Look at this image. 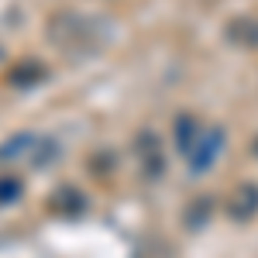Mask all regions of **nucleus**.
<instances>
[{
  "mask_svg": "<svg viewBox=\"0 0 258 258\" xmlns=\"http://www.w3.org/2000/svg\"><path fill=\"white\" fill-rule=\"evenodd\" d=\"M48 35H52L55 45L69 48V52H83V48H90V41H86V35H90L86 21L69 18V14H62L59 21H52V31H48Z\"/></svg>",
  "mask_w": 258,
  "mask_h": 258,
  "instance_id": "obj_1",
  "label": "nucleus"
},
{
  "mask_svg": "<svg viewBox=\"0 0 258 258\" xmlns=\"http://www.w3.org/2000/svg\"><path fill=\"white\" fill-rule=\"evenodd\" d=\"M224 210H227V217H234V220H251L258 214V186L255 182H244L238 189H231L227 200H224Z\"/></svg>",
  "mask_w": 258,
  "mask_h": 258,
  "instance_id": "obj_2",
  "label": "nucleus"
},
{
  "mask_svg": "<svg viewBox=\"0 0 258 258\" xmlns=\"http://www.w3.org/2000/svg\"><path fill=\"white\" fill-rule=\"evenodd\" d=\"M41 76H45V66H41V62H21V66H14V69L7 73V80L14 83V86H31V83H38Z\"/></svg>",
  "mask_w": 258,
  "mask_h": 258,
  "instance_id": "obj_3",
  "label": "nucleus"
},
{
  "mask_svg": "<svg viewBox=\"0 0 258 258\" xmlns=\"http://www.w3.org/2000/svg\"><path fill=\"white\" fill-rule=\"evenodd\" d=\"M52 210H59V214H80V210H83V193H76L73 186L55 189V197H52Z\"/></svg>",
  "mask_w": 258,
  "mask_h": 258,
  "instance_id": "obj_4",
  "label": "nucleus"
},
{
  "mask_svg": "<svg viewBox=\"0 0 258 258\" xmlns=\"http://www.w3.org/2000/svg\"><path fill=\"white\" fill-rule=\"evenodd\" d=\"M210 210H214V200H210V197L193 200V203L186 207V227H203L207 217H210Z\"/></svg>",
  "mask_w": 258,
  "mask_h": 258,
  "instance_id": "obj_5",
  "label": "nucleus"
},
{
  "mask_svg": "<svg viewBox=\"0 0 258 258\" xmlns=\"http://www.w3.org/2000/svg\"><path fill=\"white\" fill-rule=\"evenodd\" d=\"M220 145V135L214 131V135H207V138L200 141V148L193 152V169H207L210 165V159H214V152H217Z\"/></svg>",
  "mask_w": 258,
  "mask_h": 258,
  "instance_id": "obj_6",
  "label": "nucleus"
},
{
  "mask_svg": "<svg viewBox=\"0 0 258 258\" xmlns=\"http://www.w3.org/2000/svg\"><path fill=\"white\" fill-rule=\"evenodd\" d=\"M227 35L241 45H258V21H234Z\"/></svg>",
  "mask_w": 258,
  "mask_h": 258,
  "instance_id": "obj_7",
  "label": "nucleus"
},
{
  "mask_svg": "<svg viewBox=\"0 0 258 258\" xmlns=\"http://www.w3.org/2000/svg\"><path fill=\"white\" fill-rule=\"evenodd\" d=\"M138 258H172V248H169L165 241L152 238V244H145V248H141V255H138Z\"/></svg>",
  "mask_w": 258,
  "mask_h": 258,
  "instance_id": "obj_8",
  "label": "nucleus"
},
{
  "mask_svg": "<svg viewBox=\"0 0 258 258\" xmlns=\"http://www.w3.org/2000/svg\"><path fill=\"white\" fill-rule=\"evenodd\" d=\"M21 193V182L14 176H7V179H0V203H11V200H18Z\"/></svg>",
  "mask_w": 258,
  "mask_h": 258,
  "instance_id": "obj_9",
  "label": "nucleus"
},
{
  "mask_svg": "<svg viewBox=\"0 0 258 258\" xmlns=\"http://www.w3.org/2000/svg\"><path fill=\"white\" fill-rule=\"evenodd\" d=\"M189 124H193V120H189V117H179V124H176V135H179V148H189V141H193V138H189Z\"/></svg>",
  "mask_w": 258,
  "mask_h": 258,
  "instance_id": "obj_10",
  "label": "nucleus"
},
{
  "mask_svg": "<svg viewBox=\"0 0 258 258\" xmlns=\"http://www.w3.org/2000/svg\"><path fill=\"white\" fill-rule=\"evenodd\" d=\"M251 148H255V155H258V141H255V145H251Z\"/></svg>",
  "mask_w": 258,
  "mask_h": 258,
  "instance_id": "obj_11",
  "label": "nucleus"
}]
</instances>
